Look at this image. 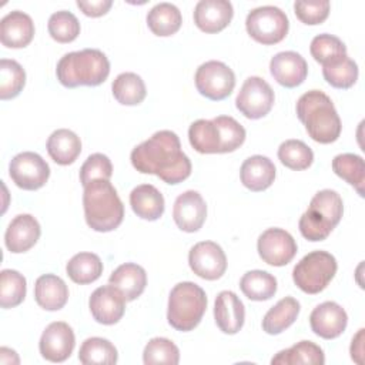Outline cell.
<instances>
[{"mask_svg":"<svg viewBox=\"0 0 365 365\" xmlns=\"http://www.w3.org/2000/svg\"><path fill=\"white\" fill-rule=\"evenodd\" d=\"M133 167L141 174H154L167 184H180L191 174V161L182 153L178 135L170 130L154 133L135 145L130 155Z\"/></svg>","mask_w":365,"mask_h":365,"instance_id":"cell-1","label":"cell"},{"mask_svg":"<svg viewBox=\"0 0 365 365\" xmlns=\"http://www.w3.org/2000/svg\"><path fill=\"white\" fill-rule=\"evenodd\" d=\"M297 115L305 125L308 135L319 144L338 140L342 124L332 100L319 90L304 93L297 101Z\"/></svg>","mask_w":365,"mask_h":365,"instance_id":"cell-2","label":"cell"},{"mask_svg":"<svg viewBox=\"0 0 365 365\" xmlns=\"http://www.w3.org/2000/svg\"><path fill=\"white\" fill-rule=\"evenodd\" d=\"M84 218L98 232H108L123 222L124 205L110 180H94L84 187Z\"/></svg>","mask_w":365,"mask_h":365,"instance_id":"cell-3","label":"cell"},{"mask_svg":"<svg viewBox=\"0 0 365 365\" xmlns=\"http://www.w3.org/2000/svg\"><path fill=\"white\" fill-rule=\"evenodd\" d=\"M57 80L67 88L80 86L96 87L104 83L110 74L107 56L97 48H84L64 54L56 68Z\"/></svg>","mask_w":365,"mask_h":365,"instance_id":"cell-4","label":"cell"},{"mask_svg":"<svg viewBox=\"0 0 365 365\" xmlns=\"http://www.w3.org/2000/svg\"><path fill=\"white\" fill-rule=\"evenodd\" d=\"M344 214V202L341 195L334 190L318 191L308 210L301 215L298 227L302 237L308 241H324L339 224Z\"/></svg>","mask_w":365,"mask_h":365,"instance_id":"cell-5","label":"cell"},{"mask_svg":"<svg viewBox=\"0 0 365 365\" xmlns=\"http://www.w3.org/2000/svg\"><path fill=\"white\" fill-rule=\"evenodd\" d=\"M205 309L207 295L204 289L191 281L178 282L168 297L167 321L174 329L188 332L201 322Z\"/></svg>","mask_w":365,"mask_h":365,"instance_id":"cell-6","label":"cell"},{"mask_svg":"<svg viewBox=\"0 0 365 365\" xmlns=\"http://www.w3.org/2000/svg\"><path fill=\"white\" fill-rule=\"evenodd\" d=\"M336 259L327 251H312L301 258L292 269L294 284L305 294L324 291L336 274Z\"/></svg>","mask_w":365,"mask_h":365,"instance_id":"cell-7","label":"cell"},{"mask_svg":"<svg viewBox=\"0 0 365 365\" xmlns=\"http://www.w3.org/2000/svg\"><path fill=\"white\" fill-rule=\"evenodd\" d=\"M245 29L255 41L271 46L287 37L289 21L279 7L261 6L248 13L245 19Z\"/></svg>","mask_w":365,"mask_h":365,"instance_id":"cell-8","label":"cell"},{"mask_svg":"<svg viewBox=\"0 0 365 365\" xmlns=\"http://www.w3.org/2000/svg\"><path fill=\"white\" fill-rule=\"evenodd\" d=\"M195 87L208 100L220 101L227 98L235 87L234 71L222 61L210 60L195 71Z\"/></svg>","mask_w":365,"mask_h":365,"instance_id":"cell-9","label":"cell"},{"mask_svg":"<svg viewBox=\"0 0 365 365\" xmlns=\"http://www.w3.org/2000/svg\"><path fill=\"white\" fill-rule=\"evenodd\" d=\"M274 90L271 86L261 77L251 76L248 77L235 98V107L238 111L250 118L258 120L265 117L274 106Z\"/></svg>","mask_w":365,"mask_h":365,"instance_id":"cell-10","label":"cell"},{"mask_svg":"<svg viewBox=\"0 0 365 365\" xmlns=\"http://www.w3.org/2000/svg\"><path fill=\"white\" fill-rule=\"evenodd\" d=\"M9 175L19 188L34 191L47 182L50 167L37 153L23 151L10 161Z\"/></svg>","mask_w":365,"mask_h":365,"instance_id":"cell-11","label":"cell"},{"mask_svg":"<svg viewBox=\"0 0 365 365\" xmlns=\"http://www.w3.org/2000/svg\"><path fill=\"white\" fill-rule=\"evenodd\" d=\"M257 250L264 262L272 267H284L292 261L298 247L294 237L282 228H268L259 237Z\"/></svg>","mask_w":365,"mask_h":365,"instance_id":"cell-12","label":"cell"},{"mask_svg":"<svg viewBox=\"0 0 365 365\" xmlns=\"http://www.w3.org/2000/svg\"><path fill=\"white\" fill-rule=\"evenodd\" d=\"M188 264L191 271L200 278L215 281L225 274L227 257L217 242L201 241L190 250Z\"/></svg>","mask_w":365,"mask_h":365,"instance_id":"cell-13","label":"cell"},{"mask_svg":"<svg viewBox=\"0 0 365 365\" xmlns=\"http://www.w3.org/2000/svg\"><path fill=\"white\" fill-rule=\"evenodd\" d=\"M76 336L73 328L63 321L51 322L40 336L38 349L44 359L50 362H64L74 349Z\"/></svg>","mask_w":365,"mask_h":365,"instance_id":"cell-14","label":"cell"},{"mask_svg":"<svg viewBox=\"0 0 365 365\" xmlns=\"http://www.w3.org/2000/svg\"><path fill=\"white\" fill-rule=\"evenodd\" d=\"M125 299L111 284L98 287L88 299V308L93 318L103 325L117 324L125 311Z\"/></svg>","mask_w":365,"mask_h":365,"instance_id":"cell-15","label":"cell"},{"mask_svg":"<svg viewBox=\"0 0 365 365\" xmlns=\"http://www.w3.org/2000/svg\"><path fill=\"white\" fill-rule=\"evenodd\" d=\"M205 217L207 204L198 191L188 190L175 198L173 207V218L181 231H198L202 227Z\"/></svg>","mask_w":365,"mask_h":365,"instance_id":"cell-16","label":"cell"},{"mask_svg":"<svg viewBox=\"0 0 365 365\" xmlns=\"http://www.w3.org/2000/svg\"><path fill=\"white\" fill-rule=\"evenodd\" d=\"M309 325L315 335L324 339H334L345 331L348 325V315L339 304L325 301L312 309L309 315Z\"/></svg>","mask_w":365,"mask_h":365,"instance_id":"cell-17","label":"cell"},{"mask_svg":"<svg viewBox=\"0 0 365 365\" xmlns=\"http://www.w3.org/2000/svg\"><path fill=\"white\" fill-rule=\"evenodd\" d=\"M269 71L278 84L285 88H294L307 78L308 64L297 51H281L271 58Z\"/></svg>","mask_w":365,"mask_h":365,"instance_id":"cell-18","label":"cell"},{"mask_svg":"<svg viewBox=\"0 0 365 365\" xmlns=\"http://www.w3.org/2000/svg\"><path fill=\"white\" fill-rule=\"evenodd\" d=\"M234 9L228 0H201L194 9V23L204 33H218L232 20Z\"/></svg>","mask_w":365,"mask_h":365,"instance_id":"cell-19","label":"cell"},{"mask_svg":"<svg viewBox=\"0 0 365 365\" xmlns=\"http://www.w3.org/2000/svg\"><path fill=\"white\" fill-rule=\"evenodd\" d=\"M41 234L38 221L30 214H19L9 224L4 242L10 252L21 254L36 245Z\"/></svg>","mask_w":365,"mask_h":365,"instance_id":"cell-20","label":"cell"},{"mask_svg":"<svg viewBox=\"0 0 365 365\" xmlns=\"http://www.w3.org/2000/svg\"><path fill=\"white\" fill-rule=\"evenodd\" d=\"M214 318L221 332L234 335L245 321V308L242 301L232 291H221L214 302Z\"/></svg>","mask_w":365,"mask_h":365,"instance_id":"cell-21","label":"cell"},{"mask_svg":"<svg viewBox=\"0 0 365 365\" xmlns=\"http://www.w3.org/2000/svg\"><path fill=\"white\" fill-rule=\"evenodd\" d=\"M34 23L31 17L20 10L7 13L0 21V41L9 48H21L31 43Z\"/></svg>","mask_w":365,"mask_h":365,"instance_id":"cell-22","label":"cell"},{"mask_svg":"<svg viewBox=\"0 0 365 365\" xmlns=\"http://www.w3.org/2000/svg\"><path fill=\"white\" fill-rule=\"evenodd\" d=\"M275 165L265 155H251L248 157L240 170V178L245 188L258 192L264 191L275 180Z\"/></svg>","mask_w":365,"mask_h":365,"instance_id":"cell-23","label":"cell"},{"mask_svg":"<svg viewBox=\"0 0 365 365\" xmlns=\"http://www.w3.org/2000/svg\"><path fill=\"white\" fill-rule=\"evenodd\" d=\"M108 284L115 287L127 302L134 301L145 289L147 274L141 265L134 262H125L111 272Z\"/></svg>","mask_w":365,"mask_h":365,"instance_id":"cell-24","label":"cell"},{"mask_svg":"<svg viewBox=\"0 0 365 365\" xmlns=\"http://www.w3.org/2000/svg\"><path fill=\"white\" fill-rule=\"evenodd\" d=\"M34 298L43 309L58 311L68 299V288L60 277L44 274L36 279Z\"/></svg>","mask_w":365,"mask_h":365,"instance_id":"cell-25","label":"cell"},{"mask_svg":"<svg viewBox=\"0 0 365 365\" xmlns=\"http://www.w3.org/2000/svg\"><path fill=\"white\" fill-rule=\"evenodd\" d=\"M130 205L134 214L147 221H155L164 214L163 194L151 184H141L130 192Z\"/></svg>","mask_w":365,"mask_h":365,"instance_id":"cell-26","label":"cell"},{"mask_svg":"<svg viewBox=\"0 0 365 365\" xmlns=\"http://www.w3.org/2000/svg\"><path fill=\"white\" fill-rule=\"evenodd\" d=\"M46 148L50 158L56 164L68 165L73 164L80 155L81 141L74 131L68 128H58L47 138Z\"/></svg>","mask_w":365,"mask_h":365,"instance_id":"cell-27","label":"cell"},{"mask_svg":"<svg viewBox=\"0 0 365 365\" xmlns=\"http://www.w3.org/2000/svg\"><path fill=\"white\" fill-rule=\"evenodd\" d=\"M299 302L292 297H285L279 299L274 307H271L262 319V329L269 335H278L287 328H289L299 314Z\"/></svg>","mask_w":365,"mask_h":365,"instance_id":"cell-28","label":"cell"},{"mask_svg":"<svg viewBox=\"0 0 365 365\" xmlns=\"http://www.w3.org/2000/svg\"><path fill=\"white\" fill-rule=\"evenodd\" d=\"M182 23L181 11L171 3H158L147 13V26L153 34L168 37L175 34Z\"/></svg>","mask_w":365,"mask_h":365,"instance_id":"cell-29","label":"cell"},{"mask_svg":"<svg viewBox=\"0 0 365 365\" xmlns=\"http://www.w3.org/2000/svg\"><path fill=\"white\" fill-rule=\"evenodd\" d=\"M191 147L201 154H221V134L214 120L200 118L188 128Z\"/></svg>","mask_w":365,"mask_h":365,"instance_id":"cell-30","label":"cell"},{"mask_svg":"<svg viewBox=\"0 0 365 365\" xmlns=\"http://www.w3.org/2000/svg\"><path fill=\"white\" fill-rule=\"evenodd\" d=\"M272 365H322L325 364V355L319 345L312 341H299L291 348L279 351L272 359Z\"/></svg>","mask_w":365,"mask_h":365,"instance_id":"cell-31","label":"cell"},{"mask_svg":"<svg viewBox=\"0 0 365 365\" xmlns=\"http://www.w3.org/2000/svg\"><path fill=\"white\" fill-rule=\"evenodd\" d=\"M240 288L251 301H267L277 292V278L267 271L252 269L242 275Z\"/></svg>","mask_w":365,"mask_h":365,"instance_id":"cell-32","label":"cell"},{"mask_svg":"<svg viewBox=\"0 0 365 365\" xmlns=\"http://www.w3.org/2000/svg\"><path fill=\"white\" fill-rule=\"evenodd\" d=\"M66 271L73 282L86 285L101 277L103 262L97 254L78 252L67 262Z\"/></svg>","mask_w":365,"mask_h":365,"instance_id":"cell-33","label":"cell"},{"mask_svg":"<svg viewBox=\"0 0 365 365\" xmlns=\"http://www.w3.org/2000/svg\"><path fill=\"white\" fill-rule=\"evenodd\" d=\"M111 91L114 98L123 106H137L143 103L147 96L143 78L138 74L130 71L121 73L114 78Z\"/></svg>","mask_w":365,"mask_h":365,"instance_id":"cell-34","label":"cell"},{"mask_svg":"<svg viewBox=\"0 0 365 365\" xmlns=\"http://www.w3.org/2000/svg\"><path fill=\"white\" fill-rule=\"evenodd\" d=\"M332 170L338 177L352 185L361 197H364L365 165L361 155L352 153L338 154L332 160Z\"/></svg>","mask_w":365,"mask_h":365,"instance_id":"cell-35","label":"cell"},{"mask_svg":"<svg viewBox=\"0 0 365 365\" xmlns=\"http://www.w3.org/2000/svg\"><path fill=\"white\" fill-rule=\"evenodd\" d=\"M309 51L314 60L322 64V67L338 63L339 60L346 57V47L344 41L336 36L328 33L315 36L311 41Z\"/></svg>","mask_w":365,"mask_h":365,"instance_id":"cell-36","label":"cell"},{"mask_svg":"<svg viewBox=\"0 0 365 365\" xmlns=\"http://www.w3.org/2000/svg\"><path fill=\"white\" fill-rule=\"evenodd\" d=\"M78 359L84 365L93 364H115L118 354L115 346L106 338L91 336L87 338L78 351Z\"/></svg>","mask_w":365,"mask_h":365,"instance_id":"cell-37","label":"cell"},{"mask_svg":"<svg viewBox=\"0 0 365 365\" xmlns=\"http://www.w3.org/2000/svg\"><path fill=\"white\" fill-rule=\"evenodd\" d=\"M26 278L16 269H3L0 272V305L1 308H14L26 297Z\"/></svg>","mask_w":365,"mask_h":365,"instance_id":"cell-38","label":"cell"},{"mask_svg":"<svg viewBox=\"0 0 365 365\" xmlns=\"http://www.w3.org/2000/svg\"><path fill=\"white\" fill-rule=\"evenodd\" d=\"M26 84V71L16 61L9 58L0 60V98L11 100L20 94Z\"/></svg>","mask_w":365,"mask_h":365,"instance_id":"cell-39","label":"cell"},{"mask_svg":"<svg viewBox=\"0 0 365 365\" xmlns=\"http://www.w3.org/2000/svg\"><path fill=\"white\" fill-rule=\"evenodd\" d=\"M278 158L285 167L301 171L312 164L314 153L301 140H287L278 147Z\"/></svg>","mask_w":365,"mask_h":365,"instance_id":"cell-40","label":"cell"},{"mask_svg":"<svg viewBox=\"0 0 365 365\" xmlns=\"http://www.w3.org/2000/svg\"><path fill=\"white\" fill-rule=\"evenodd\" d=\"M143 361L145 365H177L180 362V349L171 339L157 336L147 342L143 352Z\"/></svg>","mask_w":365,"mask_h":365,"instance_id":"cell-41","label":"cell"},{"mask_svg":"<svg viewBox=\"0 0 365 365\" xmlns=\"http://www.w3.org/2000/svg\"><path fill=\"white\" fill-rule=\"evenodd\" d=\"M48 34L57 43H71L80 34V23L77 17L67 10L56 11L48 19Z\"/></svg>","mask_w":365,"mask_h":365,"instance_id":"cell-42","label":"cell"},{"mask_svg":"<svg viewBox=\"0 0 365 365\" xmlns=\"http://www.w3.org/2000/svg\"><path fill=\"white\" fill-rule=\"evenodd\" d=\"M322 76L327 83L335 88L346 90L358 80V66L348 56L331 66L322 67Z\"/></svg>","mask_w":365,"mask_h":365,"instance_id":"cell-43","label":"cell"},{"mask_svg":"<svg viewBox=\"0 0 365 365\" xmlns=\"http://www.w3.org/2000/svg\"><path fill=\"white\" fill-rule=\"evenodd\" d=\"M221 134V154L232 153L245 141V128L231 115H218L212 118Z\"/></svg>","mask_w":365,"mask_h":365,"instance_id":"cell-44","label":"cell"},{"mask_svg":"<svg viewBox=\"0 0 365 365\" xmlns=\"http://www.w3.org/2000/svg\"><path fill=\"white\" fill-rule=\"evenodd\" d=\"M113 175V164L110 158L101 153L87 157L80 168V182L83 187L94 180H110Z\"/></svg>","mask_w":365,"mask_h":365,"instance_id":"cell-45","label":"cell"},{"mask_svg":"<svg viewBox=\"0 0 365 365\" xmlns=\"http://www.w3.org/2000/svg\"><path fill=\"white\" fill-rule=\"evenodd\" d=\"M329 1L328 0H318V1H295L294 11L299 21L308 26L321 24L327 20L329 14Z\"/></svg>","mask_w":365,"mask_h":365,"instance_id":"cell-46","label":"cell"},{"mask_svg":"<svg viewBox=\"0 0 365 365\" xmlns=\"http://www.w3.org/2000/svg\"><path fill=\"white\" fill-rule=\"evenodd\" d=\"M113 6L111 0H91V1H84V0H77V7L88 17H100L104 16L110 7Z\"/></svg>","mask_w":365,"mask_h":365,"instance_id":"cell-47","label":"cell"},{"mask_svg":"<svg viewBox=\"0 0 365 365\" xmlns=\"http://www.w3.org/2000/svg\"><path fill=\"white\" fill-rule=\"evenodd\" d=\"M349 352H351V358L354 362H356L359 365L364 364V328H361L356 332V335L352 338Z\"/></svg>","mask_w":365,"mask_h":365,"instance_id":"cell-48","label":"cell"},{"mask_svg":"<svg viewBox=\"0 0 365 365\" xmlns=\"http://www.w3.org/2000/svg\"><path fill=\"white\" fill-rule=\"evenodd\" d=\"M20 359L16 354V351L10 349V348H6V346H1L0 348V364H19Z\"/></svg>","mask_w":365,"mask_h":365,"instance_id":"cell-49","label":"cell"}]
</instances>
